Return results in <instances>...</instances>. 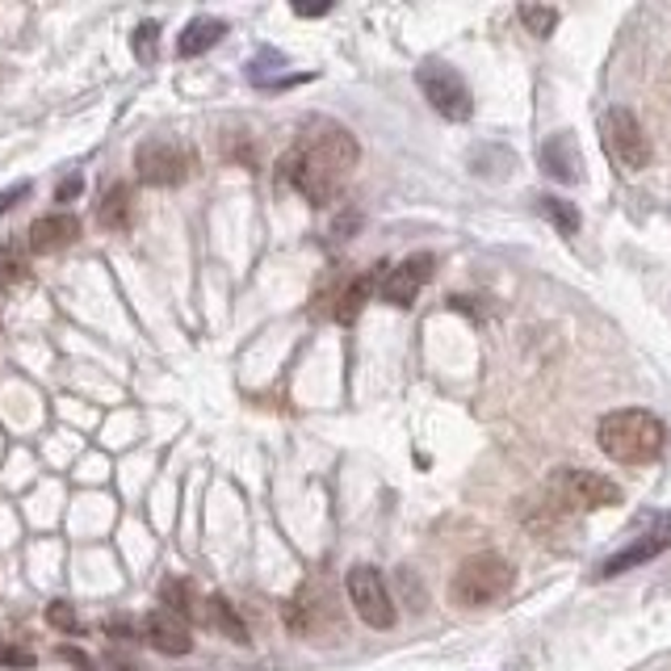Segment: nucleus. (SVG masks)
Listing matches in <instances>:
<instances>
[{
  "label": "nucleus",
  "instance_id": "obj_5",
  "mask_svg": "<svg viewBox=\"0 0 671 671\" xmlns=\"http://www.w3.org/2000/svg\"><path fill=\"white\" fill-rule=\"evenodd\" d=\"M416 84H420L424 101L437 110L449 122H466L475 114V96H470V84L449 68L441 59H424L416 68Z\"/></svg>",
  "mask_w": 671,
  "mask_h": 671
},
{
  "label": "nucleus",
  "instance_id": "obj_8",
  "mask_svg": "<svg viewBox=\"0 0 671 671\" xmlns=\"http://www.w3.org/2000/svg\"><path fill=\"white\" fill-rule=\"evenodd\" d=\"M134 173L143 185H155V190H169V185H181L185 173H190V155L176 148L173 139H148L134 148Z\"/></svg>",
  "mask_w": 671,
  "mask_h": 671
},
{
  "label": "nucleus",
  "instance_id": "obj_24",
  "mask_svg": "<svg viewBox=\"0 0 671 671\" xmlns=\"http://www.w3.org/2000/svg\"><path fill=\"white\" fill-rule=\"evenodd\" d=\"M155 39H160V21H143V26L134 30V55L143 59V63L155 59Z\"/></svg>",
  "mask_w": 671,
  "mask_h": 671
},
{
  "label": "nucleus",
  "instance_id": "obj_4",
  "mask_svg": "<svg viewBox=\"0 0 671 671\" xmlns=\"http://www.w3.org/2000/svg\"><path fill=\"white\" fill-rule=\"evenodd\" d=\"M546 487H550V496H555L562 508H571V512H596V508L626 504V491H621L613 479H604V475H596V470H579V466L555 470Z\"/></svg>",
  "mask_w": 671,
  "mask_h": 671
},
{
  "label": "nucleus",
  "instance_id": "obj_27",
  "mask_svg": "<svg viewBox=\"0 0 671 671\" xmlns=\"http://www.w3.org/2000/svg\"><path fill=\"white\" fill-rule=\"evenodd\" d=\"M80 190H84V181L80 176H63L55 190V202H72V197H80Z\"/></svg>",
  "mask_w": 671,
  "mask_h": 671
},
{
  "label": "nucleus",
  "instance_id": "obj_7",
  "mask_svg": "<svg viewBox=\"0 0 671 671\" xmlns=\"http://www.w3.org/2000/svg\"><path fill=\"white\" fill-rule=\"evenodd\" d=\"M600 134H604V148L617 160V169L626 173H642L651 164V134L642 131V122L630 114V110H609L604 122H600Z\"/></svg>",
  "mask_w": 671,
  "mask_h": 671
},
{
  "label": "nucleus",
  "instance_id": "obj_1",
  "mask_svg": "<svg viewBox=\"0 0 671 671\" xmlns=\"http://www.w3.org/2000/svg\"><path fill=\"white\" fill-rule=\"evenodd\" d=\"M357 160H362V148L340 122L311 118L294 139V148L282 155V181L289 190L303 193L311 206H327L336 193L345 190Z\"/></svg>",
  "mask_w": 671,
  "mask_h": 671
},
{
  "label": "nucleus",
  "instance_id": "obj_14",
  "mask_svg": "<svg viewBox=\"0 0 671 671\" xmlns=\"http://www.w3.org/2000/svg\"><path fill=\"white\" fill-rule=\"evenodd\" d=\"M160 609H169L176 613L181 621H206V600L193 592L190 579H164V588H160Z\"/></svg>",
  "mask_w": 671,
  "mask_h": 671
},
{
  "label": "nucleus",
  "instance_id": "obj_21",
  "mask_svg": "<svg viewBox=\"0 0 671 671\" xmlns=\"http://www.w3.org/2000/svg\"><path fill=\"white\" fill-rule=\"evenodd\" d=\"M520 21L529 26L533 39H550L558 30V9H550V4H520Z\"/></svg>",
  "mask_w": 671,
  "mask_h": 671
},
{
  "label": "nucleus",
  "instance_id": "obj_23",
  "mask_svg": "<svg viewBox=\"0 0 671 671\" xmlns=\"http://www.w3.org/2000/svg\"><path fill=\"white\" fill-rule=\"evenodd\" d=\"M282 68H286V59L282 55H273V51H261V55L252 59V68H248V80L252 84H273V77H268V72H282Z\"/></svg>",
  "mask_w": 671,
  "mask_h": 671
},
{
  "label": "nucleus",
  "instance_id": "obj_22",
  "mask_svg": "<svg viewBox=\"0 0 671 671\" xmlns=\"http://www.w3.org/2000/svg\"><path fill=\"white\" fill-rule=\"evenodd\" d=\"M0 668H18V671H30L34 668V651L21 647L13 638H0Z\"/></svg>",
  "mask_w": 671,
  "mask_h": 671
},
{
  "label": "nucleus",
  "instance_id": "obj_19",
  "mask_svg": "<svg viewBox=\"0 0 671 671\" xmlns=\"http://www.w3.org/2000/svg\"><path fill=\"white\" fill-rule=\"evenodd\" d=\"M537 211H541V218H546L558 235H579V223H583V218H579L576 202L555 197V193H541V197H537Z\"/></svg>",
  "mask_w": 671,
  "mask_h": 671
},
{
  "label": "nucleus",
  "instance_id": "obj_11",
  "mask_svg": "<svg viewBox=\"0 0 671 671\" xmlns=\"http://www.w3.org/2000/svg\"><path fill=\"white\" fill-rule=\"evenodd\" d=\"M143 638H148V647L160 654H190L193 651L190 621H181V617L169 613V609L143 613Z\"/></svg>",
  "mask_w": 671,
  "mask_h": 671
},
{
  "label": "nucleus",
  "instance_id": "obj_12",
  "mask_svg": "<svg viewBox=\"0 0 671 671\" xmlns=\"http://www.w3.org/2000/svg\"><path fill=\"white\" fill-rule=\"evenodd\" d=\"M541 173L555 176L558 185H579V181H583V155H579L576 134L558 131L546 139V148H541Z\"/></svg>",
  "mask_w": 671,
  "mask_h": 671
},
{
  "label": "nucleus",
  "instance_id": "obj_6",
  "mask_svg": "<svg viewBox=\"0 0 671 671\" xmlns=\"http://www.w3.org/2000/svg\"><path fill=\"white\" fill-rule=\"evenodd\" d=\"M345 592H348V604L357 609L369 630H390L399 613H395V596L386 588V579L378 567H369V562H357L353 571L345 576Z\"/></svg>",
  "mask_w": 671,
  "mask_h": 671
},
{
  "label": "nucleus",
  "instance_id": "obj_9",
  "mask_svg": "<svg viewBox=\"0 0 671 671\" xmlns=\"http://www.w3.org/2000/svg\"><path fill=\"white\" fill-rule=\"evenodd\" d=\"M663 550H671V512H659V517H651V525L633 537L626 550H617V555L609 558L604 567H600V579L626 576V571H633V567H642V562L659 558Z\"/></svg>",
  "mask_w": 671,
  "mask_h": 671
},
{
  "label": "nucleus",
  "instance_id": "obj_28",
  "mask_svg": "<svg viewBox=\"0 0 671 671\" xmlns=\"http://www.w3.org/2000/svg\"><path fill=\"white\" fill-rule=\"evenodd\" d=\"M327 9H332V4H298L294 13H298V18H324Z\"/></svg>",
  "mask_w": 671,
  "mask_h": 671
},
{
  "label": "nucleus",
  "instance_id": "obj_13",
  "mask_svg": "<svg viewBox=\"0 0 671 671\" xmlns=\"http://www.w3.org/2000/svg\"><path fill=\"white\" fill-rule=\"evenodd\" d=\"M80 240V218L68 211L59 214H47V218H34V227H30V252H39V256H51V252H63L72 248Z\"/></svg>",
  "mask_w": 671,
  "mask_h": 671
},
{
  "label": "nucleus",
  "instance_id": "obj_20",
  "mask_svg": "<svg viewBox=\"0 0 671 671\" xmlns=\"http://www.w3.org/2000/svg\"><path fill=\"white\" fill-rule=\"evenodd\" d=\"M26 277H30V244L4 240L0 244V286H21Z\"/></svg>",
  "mask_w": 671,
  "mask_h": 671
},
{
  "label": "nucleus",
  "instance_id": "obj_25",
  "mask_svg": "<svg viewBox=\"0 0 671 671\" xmlns=\"http://www.w3.org/2000/svg\"><path fill=\"white\" fill-rule=\"evenodd\" d=\"M47 621H51L55 630H63V633H77L80 630V617H77V609H72L68 600H55V604L47 609Z\"/></svg>",
  "mask_w": 671,
  "mask_h": 671
},
{
  "label": "nucleus",
  "instance_id": "obj_17",
  "mask_svg": "<svg viewBox=\"0 0 671 671\" xmlns=\"http://www.w3.org/2000/svg\"><path fill=\"white\" fill-rule=\"evenodd\" d=\"M96 218H101V227H110V231H126V227H131V218H134V193H131V185H114V190L101 193Z\"/></svg>",
  "mask_w": 671,
  "mask_h": 671
},
{
  "label": "nucleus",
  "instance_id": "obj_26",
  "mask_svg": "<svg viewBox=\"0 0 671 671\" xmlns=\"http://www.w3.org/2000/svg\"><path fill=\"white\" fill-rule=\"evenodd\" d=\"M21 197H30V181H18L13 190H4V193H0V214H4V211H13V206H18Z\"/></svg>",
  "mask_w": 671,
  "mask_h": 671
},
{
  "label": "nucleus",
  "instance_id": "obj_3",
  "mask_svg": "<svg viewBox=\"0 0 671 671\" xmlns=\"http://www.w3.org/2000/svg\"><path fill=\"white\" fill-rule=\"evenodd\" d=\"M512 583H517V567L508 558L482 550V555H470L454 571L449 600L461 604V609H487V604H496V600H504V596L512 592Z\"/></svg>",
  "mask_w": 671,
  "mask_h": 671
},
{
  "label": "nucleus",
  "instance_id": "obj_10",
  "mask_svg": "<svg viewBox=\"0 0 671 671\" xmlns=\"http://www.w3.org/2000/svg\"><path fill=\"white\" fill-rule=\"evenodd\" d=\"M433 273H437V256L433 252H416V256H407L399 261L395 268H386L383 273V303L390 307H411L416 303V294L424 289V282H433Z\"/></svg>",
  "mask_w": 671,
  "mask_h": 671
},
{
  "label": "nucleus",
  "instance_id": "obj_15",
  "mask_svg": "<svg viewBox=\"0 0 671 671\" xmlns=\"http://www.w3.org/2000/svg\"><path fill=\"white\" fill-rule=\"evenodd\" d=\"M227 34V21L223 18H193L181 34H176V55L197 59L202 51H211L214 42Z\"/></svg>",
  "mask_w": 671,
  "mask_h": 671
},
{
  "label": "nucleus",
  "instance_id": "obj_16",
  "mask_svg": "<svg viewBox=\"0 0 671 671\" xmlns=\"http://www.w3.org/2000/svg\"><path fill=\"white\" fill-rule=\"evenodd\" d=\"M383 273H386V265H378V268H369V273H362L357 282H348V289L340 294V303H336V319H340V324H353V319L362 315L365 303H369V294L383 286Z\"/></svg>",
  "mask_w": 671,
  "mask_h": 671
},
{
  "label": "nucleus",
  "instance_id": "obj_2",
  "mask_svg": "<svg viewBox=\"0 0 671 671\" xmlns=\"http://www.w3.org/2000/svg\"><path fill=\"white\" fill-rule=\"evenodd\" d=\"M596 441L621 466H647L663 454L668 445V428L659 416L642 411V407H621V411H609L600 428H596Z\"/></svg>",
  "mask_w": 671,
  "mask_h": 671
},
{
  "label": "nucleus",
  "instance_id": "obj_18",
  "mask_svg": "<svg viewBox=\"0 0 671 671\" xmlns=\"http://www.w3.org/2000/svg\"><path fill=\"white\" fill-rule=\"evenodd\" d=\"M206 621H211V626L223 633V638L240 642V647H244V642H252L248 626H244V617L235 613V604H231L227 596H211V600H206Z\"/></svg>",
  "mask_w": 671,
  "mask_h": 671
}]
</instances>
